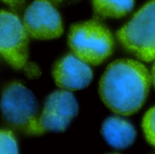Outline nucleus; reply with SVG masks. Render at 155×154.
Returning <instances> with one entry per match:
<instances>
[{
    "mask_svg": "<svg viewBox=\"0 0 155 154\" xmlns=\"http://www.w3.org/2000/svg\"><path fill=\"white\" fill-rule=\"evenodd\" d=\"M151 75L140 62L122 59L112 63L100 81V95L105 105L122 115L136 113L144 103Z\"/></svg>",
    "mask_w": 155,
    "mask_h": 154,
    "instance_id": "obj_1",
    "label": "nucleus"
},
{
    "mask_svg": "<svg viewBox=\"0 0 155 154\" xmlns=\"http://www.w3.org/2000/svg\"><path fill=\"white\" fill-rule=\"evenodd\" d=\"M69 45L79 59L88 64L97 65L113 52L114 39L105 26L92 20L72 26Z\"/></svg>",
    "mask_w": 155,
    "mask_h": 154,
    "instance_id": "obj_2",
    "label": "nucleus"
},
{
    "mask_svg": "<svg viewBox=\"0 0 155 154\" xmlns=\"http://www.w3.org/2000/svg\"><path fill=\"white\" fill-rule=\"evenodd\" d=\"M0 107L4 119L13 127L28 134L44 133L36 118V99L22 84L15 82L5 88Z\"/></svg>",
    "mask_w": 155,
    "mask_h": 154,
    "instance_id": "obj_3",
    "label": "nucleus"
},
{
    "mask_svg": "<svg viewBox=\"0 0 155 154\" xmlns=\"http://www.w3.org/2000/svg\"><path fill=\"white\" fill-rule=\"evenodd\" d=\"M117 35L122 44L140 59L155 60V0L146 3Z\"/></svg>",
    "mask_w": 155,
    "mask_h": 154,
    "instance_id": "obj_4",
    "label": "nucleus"
},
{
    "mask_svg": "<svg viewBox=\"0 0 155 154\" xmlns=\"http://www.w3.org/2000/svg\"><path fill=\"white\" fill-rule=\"evenodd\" d=\"M0 54L13 67L27 69V32L20 19L6 11H0Z\"/></svg>",
    "mask_w": 155,
    "mask_h": 154,
    "instance_id": "obj_5",
    "label": "nucleus"
},
{
    "mask_svg": "<svg viewBox=\"0 0 155 154\" xmlns=\"http://www.w3.org/2000/svg\"><path fill=\"white\" fill-rule=\"evenodd\" d=\"M24 25L27 34L37 39H53L63 34L61 16L48 0H36L28 6Z\"/></svg>",
    "mask_w": 155,
    "mask_h": 154,
    "instance_id": "obj_6",
    "label": "nucleus"
},
{
    "mask_svg": "<svg viewBox=\"0 0 155 154\" xmlns=\"http://www.w3.org/2000/svg\"><path fill=\"white\" fill-rule=\"evenodd\" d=\"M78 104L74 96L68 91L53 93L46 100L42 115L38 119L43 133L62 132L66 129L77 114Z\"/></svg>",
    "mask_w": 155,
    "mask_h": 154,
    "instance_id": "obj_7",
    "label": "nucleus"
},
{
    "mask_svg": "<svg viewBox=\"0 0 155 154\" xmlns=\"http://www.w3.org/2000/svg\"><path fill=\"white\" fill-rule=\"evenodd\" d=\"M53 74L59 87L72 91L85 88L93 79V72L88 64L74 54L62 58L55 64Z\"/></svg>",
    "mask_w": 155,
    "mask_h": 154,
    "instance_id": "obj_8",
    "label": "nucleus"
},
{
    "mask_svg": "<svg viewBox=\"0 0 155 154\" xmlns=\"http://www.w3.org/2000/svg\"><path fill=\"white\" fill-rule=\"evenodd\" d=\"M102 134L111 146L125 149L134 143L136 131L129 122L119 117H110L103 124Z\"/></svg>",
    "mask_w": 155,
    "mask_h": 154,
    "instance_id": "obj_9",
    "label": "nucleus"
},
{
    "mask_svg": "<svg viewBox=\"0 0 155 154\" xmlns=\"http://www.w3.org/2000/svg\"><path fill=\"white\" fill-rule=\"evenodd\" d=\"M134 0H93L95 14L103 17L119 18L134 7Z\"/></svg>",
    "mask_w": 155,
    "mask_h": 154,
    "instance_id": "obj_10",
    "label": "nucleus"
},
{
    "mask_svg": "<svg viewBox=\"0 0 155 154\" xmlns=\"http://www.w3.org/2000/svg\"><path fill=\"white\" fill-rule=\"evenodd\" d=\"M143 129L147 141L155 146V106L149 110L144 115Z\"/></svg>",
    "mask_w": 155,
    "mask_h": 154,
    "instance_id": "obj_11",
    "label": "nucleus"
},
{
    "mask_svg": "<svg viewBox=\"0 0 155 154\" xmlns=\"http://www.w3.org/2000/svg\"><path fill=\"white\" fill-rule=\"evenodd\" d=\"M18 153L17 143L10 132L0 131V154Z\"/></svg>",
    "mask_w": 155,
    "mask_h": 154,
    "instance_id": "obj_12",
    "label": "nucleus"
},
{
    "mask_svg": "<svg viewBox=\"0 0 155 154\" xmlns=\"http://www.w3.org/2000/svg\"><path fill=\"white\" fill-rule=\"evenodd\" d=\"M5 3H6L7 5H9L13 9H19L23 6L25 0H3Z\"/></svg>",
    "mask_w": 155,
    "mask_h": 154,
    "instance_id": "obj_13",
    "label": "nucleus"
},
{
    "mask_svg": "<svg viewBox=\"0 0 155 154\" xmlns=\"http://www.w3.org/2000/svg\"><path fill=\"white\" fill-rule=\"evenodd\" d=\"M152 80H153V83L155 85V63L153 66V70H152Z\"/></svg>",
    "mask_w": 155,
    "mask_h": 154,
    "instance_id": "obj_14",
    "label": "nucleus"
},
{
    "mask_svg": "<svg viewBox=\"0 0 155 154\" xmlns=\"http://www.w3.org/2000/svg\"><path fill=\"white\" fill-rule=\"evenodd\" d=\"M55 3H60V2H62V1H64V0H54Z\"/></svg>",
    "mask_w": 155,
    "mask_h": 154,
    "instance_id": "obj_15",
    "label": "nucleus"
}]
</instances>
